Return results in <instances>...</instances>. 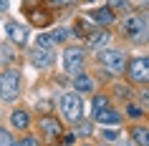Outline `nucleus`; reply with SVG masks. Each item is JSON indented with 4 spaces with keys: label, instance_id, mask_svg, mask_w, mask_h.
I'll return each instance as SVG.
<instances>
[{
    "label": "nucleus",
    "instance_id": "obj_1",
    "mask_svg": "<svg viewBox=\"0 0 149 146\" xmlns=\"http://www.w3.org/2000/svg\"><path fill=\"white\" fill-rule=\"evenodd\" d=\"M61 113L73 123L81 121V116H84V101H81L79 91H68V93L61 96Z\"/></svg>",
    "mask_w": 149,
    "mask_h": 146
},
{
    "label": "nucleus",
    "instance_id": "obj_2",
    "mask_svg": "<svg viewBox=\"0 0 149 146\" xmlns=\"http://www.w3.org/2000/svg\"><path fill=\"white\" fill-rule=\"evenodd\" d=\"M20 91V71L15 68H5L0 73V98L3 101H13Z\"/></svg>",
    "mask_w": 149,
    "mask_h": 146
},
{
    "label": "nucleus",
    "instance_id": "obj_3",
    "mask_svg": "<svg viewBox=\"0 0 149 146\" xmlns=\"http://www.w3.org/2000/svg\"><path fill=\"white\" fill-rule=\"evenodd\" d=\"M99 63L104 68H109L111 73H121L126 68V55L121 51H101L99 53Z\"/></svg>",
    "mask_w": 149,
    "mask_h": 146
},
{
    "label": "nucleus",
    "instance_id": "obj_4",
    "mask_svg": "<svg viewBox=\"0 0 149 146\" xmlns=\"http://www.w3.org/2000/svg\"><path fill=\"white\" fill-rule=\"evenodd\" d=\"M124 30H126V35H129L134 43H147V38H149L147 20H141V18H126L124 20Z\"/></svg>",
    "mask_w": 149,
    "mask_h": 146
},
{
    "label": "nucleus",
    "instance_id": "obj_5",
    "mask_svg": "<svg viewBox=\"0 0 149 146\" xmlns=\"http://www.w3.org/2000/svg\"><path fill=\"white\" fill-rule=\"evenodd\" d=\"M129 78L134 83H149V58L141 55V58H134L129 63Z\"/></svg>",
    "mask_w": 149,
    "mask_h": 146
},
{
    "label": "nucleus",
    "instance_id": "obj_6",
    "mask_svg": "<svg viewBox=\"0 0 149 146\" xmlns=\"http://www.w3.org/2000/svg\"><path fill=\"white\" fill-rule=\"evenodd\" d=\"M84 51L81 48H66L63 51V68L68 71V73H81V68H84Z\"/></svg>",
    "mask_w": 149,
    "mask_h": 146
},
{
    "label": "nucleus",
    "instance_id": "obj_7",
    "mask_svg": "<svg viewBox=\"0 0 149 146\" xmlns=\"http://www.w3.org/2000/svg\"><path fill=\"white\" fill-rule=\"evenodd\" d=\"M31 61H33L36 68L43 71V68H51L56 58H53V51H46V48H38V46H36V48L31 51Z\"/></svg>",
    "mask_w": 149,
    "mask_h": 146
},
{
    "label": "nucleus",
    "instance_id": "obj_8",
    "mask_svg": "<svg viewBox=\"0 0 149 146\" xmlns=\"http://www.w3.org/2000/svg\"><path fill=\"white\" fill-rule=\"evenodd\" d=\"M40 131H43L46 141H56V138L61 136V121H56V118H51V116H46V118L40 121Z\"/></svg>",
    "mask_w": 149,
    "mask_h": 146
},
{
    "label": "nucleus",
    "instance_id": "obj_9",
    "mask_svg": "<svg viewBox=\"0 0 149 146\" xmlns=\"http://www.w3.org/2000/svg\"><path fill=\"white\" fill-rule=\"evenodd\" d=\"M5 30H8V38L13 40V43H18V46H25V43H28V28H25V25L8 23Z\"/></svg>",
    "mask_w": 149,
    "mask_h": 146
},
{
    "label": "nucleus",
    "instance_id": "obj_10",
    "mask_svg": "<svg viewBox=\"0 0 149 146\" xmlns=\"http://www.w3.org/2000/svg\"><path fill=\"white\" fill-rule=\"evenodd\" d=\"M96 121L99 123H106V126H111V123H119V118H121V116H119V111H114V108H101V111H96Z\"/></svg>",
    "mask_w": 149,
    "mask_h": 146
},
{
    "label": "nucleus",
    "instance_id": "obj_11",
    "mask_svg": "<svg viewBox=\"0 0 149 146\" xmlns=\"http://www.w3.org/2000/svg\"><path fill=\"white\" fill-rule=\"evenodd\" d=\"M109 40H111V35H109L106 30H96V33H88V48H96V51H99V48H101V46H106Z\"/></svg>",
    "mask_w": 149,
    "mask_h": 146
},
{
    "label": "nucleus",
    "instance_id": "obj_12",
    "mask_svg": "<svg viewBox=\"0 0 149 146\" xmlns=\"http://www.w3.org/2000/svg\"><path fill=\"white\" fill-rule=\"evenodd\" d=\"M73 86H76V91H79V93H88L91 88H94V81H91V76H86V73H76Z\"/></svg>",
    "mask_w": 149,
    "mask_h": 146
},
{
    "label": "nucleus",
    "instance_id": "obj_13",
    "mask_svg": "<svg viewBox=\"0 0 149 146\" xmlns=\"http://www.w3.org/2000/svg\"><path fill=\"white\" fill-rule=\"evenodd\" d=\"M10 123H13V129H28V123H31V118H28V113L25 111H13L10 113Z\"/></svg>",
    "mask_w": 149,
    "mask_h": 146
},
{
    "label": "nucleus",
    "instance_id": "obj_14",
    "mask_svg": "<svg viewBox=\"0 0 149 146\" xmlns=\"http://www.w3.org/2000/svg\"><path fill=\"white\" fill-rule=\"evenodd\" d=\"M94 23H99V25L114 23V10H111V8H99V10L94 13Z\"/></svg>",
    "mask_w": 149,
    "mask_h": 146
},
{
    "label": "nucleus",
    "instance_id": "obj_15",
    "mask_svg": "<svg viewBox=\"0 0 149 146\" xmlns=\"http://www.w3.org/2000/svg\"><path fill=\"white\" fill-rule=\"evenodd\" d=\"M132 144L134 146H149V131L147 129H132Z\"/></svg>",
    "mask_w": 149,
    "mask_h": 146
},
{
    "label": "nucleus",
    "instance_id": "obj_16",
    "mask_svg": "<svg viewBox=\"0 0 149 146\" xmlns=\"http://www.w3.org/2000/svg\"><path fill=\"white\" fill-rule=\"evenodd\" d=\"M15 55H13V48H8V46H0V63L3 66H8L10 61H13Z\"/></svg>",
    "mask_w": 149,
    "mask_h": 146
},
{
    "label": "nucleus",
    "instance_id": "obj_17",
    "mask_svg": "<svg viewBox=\"0 0 149 146\" xmlns=\"http://www.w3.org/2000/svg\"><path fill=\"white\" fill-rule=\"evenodd\" d=\"M0 146H15V138L8 129H0Z\"/></svg>",
    "mask_w": 149,
    "mask_h": 146
},
{
    "label": "nucleus",
    "instance_id": "obj_18",
    "mask_svg": "<svg viewBox=\"0 0 149 146\" xmlns=\"http://www.w3.org/2000/svg\"><path fill=\"white\" fill-rule=\"evenodd\" d=\"M91 131H94V126L88 121H76V134H81V136H91Z\"/></svg>",
    "mask_w": 149,
    "mask_h": 146
},
{
    "label": "nucleus",
    "instance_id": "obj_19",
    "mask_svg": "<svg viewBox=\"0 0 149 146\" xmlns=\"http://www.w3.org/2000/svg\"><path fill=\"white\" fill-rule=\"evenodd\" d=\"M33 23H36V25H48V23H51V18H48V13L38 10V13H33Z\"/></svg>",
    "mask_w": 149,
    "mask_h": 146
},
{
    "label": "nucleus",
    "instance_id": "obj_20",
    "mask_svg": "<svg viewBox=\"0 0 149 146\" xmlns=\"http://www.w3.org/2000/svg\"><path fill=\"white\" fill-rule=\"evenodd\" d=\"M38 48H46V51H51V48H53V38H51L48 33L38 35Z\"/></svg>",
    "mask_w": 149,
    "mask_h": 146
},
{
    "label": "nucleus",
    "instance_id": "obj_21",
    "mask_svg": "<svg viewBox=\"0 0 149 146\" xmlns=\"http://www.w3.org/2000/svg\"><path fill=\"white\" fill-rule=\"evenodd\" d=\"M51 38H53V43H61V40L68 38V30H66V28H56V30L51 33Z\"/></svg>",
    "mask_w": 149,
    "mask_h": 146
},
{
    "label": "nucleus",
    "instance_id": "obj_22",
    "mask_svg": "<svg viewBox=\"0 0 149 146\" xmlns=\"http://www.w3.org/2000/svg\"><path fill=\"white\" fill-rule=\"evenodd\" d=\"M106 106H109V98H106V96H96L94 98V113L101 111V108H106Z\"/></svg>",
    "mask_w": 149,
    "mask_h": 146
},
{
    "label": "nucleus",
    "instance_id": "obj_23",
    "mask_svg": "<svg viewBox=\"0 0 149 146\" xmlns=\"http://www.w3.org/2000/svg\"><path fill=\"white\" fill-rule=\"evenodd\" d=\"M126 5H129V3H126V0H109V8L111 10H126Z\"/></svg>",
    "mask_w": 149,
    "mask_h": 146
},
{
    "label": "nucleus",
    "instance_id": "obj_24",
    "mask_svg": "<svg viewBox=\"0 0 149 146\" xmlns=\"http://www.w3.org/2000/svg\"><path fill=\"white\" fill-rule=\"evenodd\" d=\"M18 146H38V138H36V136H25Z\"/></svg>",
    "mask_w": 149,
    "mask_h": 146
},
{
    "label": "nucleus",
    "instance_id": "obj_25",
    "mask_svg": "<svg viewBox=\"0 0 149 146\" xmlns=\"http://www.w3.org/2000/svg\"><path fill=\"white\" fill-rule=\"evenodd\" d=\"M36 108H40V111H51V101H48V98L38 101V103H36Z\"/></svg>",
    "mask_w": 149,
    "mask_h": 146
},
{
    "label": "nucleus",
    "instance_id": "obj_26",
    "mask_svg": "<svg viewBox=\"0 0 149 146\" xmlns=\"http://www.w3.org/2000/svg\"><path fill=\"white\" fill-rule=\"evenodd\" d=\"M104 138H109V141H116L119 134H116V131H104Z\"/></svg>",
    "mask_w": 149,
    "mask_h": 146
},
{
    "label": "nucleus",
    "instance_id": "obj_27",
    "mask_svg": "<svg viewBox=\"0 0 149 146\" xmlns=\"http://www.w3.org/2000/svg\"><path fill=\"white\" fill-rule=\"evenodd\" d=\"M73 141H76V134H66V136H63V144L66 146H71Z\"/></svg>",
    "mask_w": 149,
    "mask_h": 146
},
{
    "label": "nucleus",
    "instance_id": "obj_28",
    "mask_svg": "<svg viewBox=\"0 0 149 146\" xmlns=\"http://www.w3.org/2000/svg\"><path fill=\"white\" fill-rule=\"evenodd\" d=\"M129 116H141V108L139 106H129Z\"/></svg>",
    "mask_w": 149,
    "mask_h": 146
},
{
    "label": "nucleus",
    "instance_id": "obj_29",
    "mask_svg": "<svg viewBox=\"0 0 149 146\" xmlns=\"http://www.w3.org/2000/svg\"><path fill=\"white\" fill-rule=\"evenodd\" d=\"M139 98H141V101H144V106H147V108H149V91H141V96H139Z\"/></svg>",
    "mask_w": 149,
    "mask_h": 146
},
{
    "label": "nucleus",
    "instance_id": "obj_30",
    "mask_svg": "<svg viewBox=\"0 0 149 146\" xmlns=\"http://www.w3.org/2000/svg\"><path fill=\"white\" fill-rule=\"evenodd\" d=\"M53 3H58V5H71V3H76V0H53Z\"/></svg>",
    "mask_w": 149,
    "mask_h": 146
},
{
    "label": "nucleus",
    "instance_id": "obj_31",
    "mask_svg": "<svg viewBox=\"0 0 149 146\" xmlns=\"http://www.w3.org/2000/svg\"><path fill=\"white\" fill-rule=\"evenodd\" d=\"M8 8V0H0V10H5Z\"/></svg>",
    "mask_w": 149,
    "mask_h": 146
},
{
    "label": "nucleus",
    "instance_id": "obj_32",
    "mask_svg": "<svg viewBox=\"0 0 149 146\" xmlns=\"http://www.w3.org/2000/svg\"><path fill=\"white\" fill-rule=\"evenodd\" d=\"M119 146H134V144H126V141H121V144H119Z\"/></svg>",
    "mask_w": 149,
    "mask_h": 146
},
{
    "label": "nucleus",
    "instance_id": "obj_33",
    "mask_svg": "<svg viewBox=\"0 0 149 146\" xmlns=\"http://www.w3.org/2000/svg\"><path fill=\"white\" fill-rule=\"evenodd\" d=\"M88 3H94V0H88Z\"/></svg>",
    "mask_w": 149,
    "mask_h": 146
},
{
    "label": "nucleus",
    "instance_id": "obj_34",
    "mask_svg": "<svg viewBox=\"0 0 149 146\" xmlns=\"http://www.w3.org/2000/svg\"><path fill=\"white\" fill-rule=\"evenodd\" d=\"M63 146H66V144H63Z\"/></svg>",
    "mask_w": 149,
    "mask_h": 146
}]
</instances>
